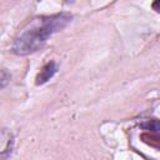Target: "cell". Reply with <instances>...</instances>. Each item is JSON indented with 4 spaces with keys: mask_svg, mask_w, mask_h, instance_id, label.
Wrapping results in <instances>:
<instances>
[{
    "mask_svg": "<svg viewBox=\"0 0 160 160\" xmlns=\"http://www.w3.org/2000/svg\"><path fill=\"white\" fill-rule=\"evenodd\" d=\"M56 71H58V65H56L55 61H49V62H46V64L41 68L40 72H39L38 76H36V85H42V84H45L46 81H49V80L55 75Z\"/></svg>",
    "mask_w": 160,
    "mask_h": 160,
    "instance_id": "obj_2",
    "label": "cell"
},
{
    "mask_svg": "<svg viewBox=\"0 0 160 160\" xmlns=\"http://www.w3.org/2000/svg\"><path fill=\"white\" fill-rule=\"evenodd\" d=\"M142 126L146 128V129H150V130L160 131V121H158V120H150V121H148L146 124H144Z\"/></svg>",
    "mask_w": 160,
    "mask_h": 160,
    "instance_id": "obj_4",
    "label": "cell"
},
{
    "mask_svg": "<svg viewBox=\"0 0 160 160\" xmlns=\"http://www.w3.org/2000/svg\"><path fill=\"white\" fill-rule=\"evenodd\" d=\"M75 0H65V2H68V4H72Z\"/></svg>",
    "mask_w": 160,
    "mask_h": 160,
    "instance_id": "obj_7",
    "label": "cell"
},
{
    "mask_svg": "<svg viewBox=\"0 0 160 160\" xmlns=\"http://www.w3.org/2000/svg\"><path fill=\"white\" fill-rule=\"evenodd\" d=\"M1 139H2V148H1V159H6L12 150V135L10 132H8L5 129L1 132Z\"/></svg>",
    "mask_w": 160,
    "mask_h": 160,
    "instance_id": "obj_3",
    "label": "cell"
},
{
    "mask_svg": "<svg viewBox=\"0 0 160 160\" xmlns=\"http://www.w3.org/2000/svg\"><path fill=\"white\" fill-rule=\"evenodd\" d=\"M152 10H155L156 12H160V0H154L151 4Z\"/></svg>",
    "mask_w": 160,
    "mask_h": 160,
    "instance_id": "obj_6",
    "label": "cell"
},
{
    "mask_svg": "<svg viewBox=\"0 0 160 160\" xmlns=\"http://www.w3.org/2000/svg\"><path fill=\"white\" fill-rule=\"evenodd\" d=\"M10 72L6 71V69H2L1 70V88L4 89L6 86V84L10 81Z\"/></svg>",
    "mask_w": 160,
    "mask_h": 160,
    "instance_id": "obj_5",
    "label": "cell"
},
{
    "mask_svg": "<svg viewBox=\"0 0 160 160\" xmlns=\"http://www.w3.org/2000/svg\"><path fill=\"white\" fill-rule=\"evenodd\" d=\"M72 19L70 12L41 15L30 19L15 35L11 51L15 55L25 56L40 50L55 32L62 30Z\"/></svg>",
    "mask_w": 160,
    "mask_h": 160,
    "instance_id": "obj_1",
    "label": "cell"
}]
</instances>
